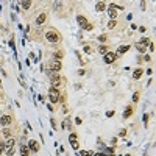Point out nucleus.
Wrapping results in <instances>:
<instances>
[{
	"label": "nucleus",
	"mask_w": 156,
	"mask_h": 156,
	"mask_svg": "<svg viewBox=\"0 0 156 156\" xmlns=\"http://www.w3.org/2000/svg\"><path fill=\"white\" fill-rule=\"evenodd\" d=\"M45 39H47V42H50V44H58L61 41V36L58 34L56 30H47L45 31Z\"/></svg>",
	"instance_id": "f257e3e1"
},
{
	"label": "nucleus",
	"mask_w": 156,
	"mask_h": 156,
	"mask_svg": "<svg viewBox=\"0 0 156 156\" xmlns=\"http://www.w3.org/2000/svg\"><path fill=\"white\" fill-rule=\"evenodd\" d=\"M49 99L52 103H58V102H61V92L59 89H56V88H50L49 89Z\"/></svg>",
	"instance_id": "f03ea898"
},
{
	"label": "nucleus",
	"mask_w": 156,
	"mask_h": 156,
	"mask_svg": "<svg viewBox=\"0 0 156 156\" xmlns=\"http://www.w3.org/2000/svg\"><path fill=\"white\" fill-rule=\"evenodd\" d=\"M115 59H117V55H115L114 52H108V53L103 56V61H105L106 64H112Z\"/></svg>",
	"instance_id": "7ed1b4c3"
},
{
	"label": "nucleus",
	"mask_w": 156,
	"mask_h": 156,
	"mask_svg": "<svg viewBox=\"0 0 156 156\" xmlns=\"http://www.w3.org/2000/svg\"><path fill=\"white\" fill-rule=\"evenodd\" d=\"M50 81H52V88H56L58 89V86L61 84V77L59 75H53V73H50Z\"/></svg>",
	"instance_id": "20e7f679"
},
{
	"label": "nucleus",
	"mask_w": 156,
	"mask_h": 156,
	"mask_svg": "<svg viewBox=\"0 0 156 156\" xmlns=\"http://www.w3.org/2000/svg\"><path fill=\"white\" fill-rule=\"evenodd\" d=\"M27 147H28V150H30L31 153H38L39 152V144H38V141H34V139H31L30 142H28Z\"/></svg>",
	"instance_id": "39448f33"
},
{
	"label": "nucleus",
	"mask_w": 156,
	"mask_h": 156,
	"mask_svg": "<svg viewBox=\"0 0 156 156\" xmlns=\"http://www.w3.org/2000/svg\"><path fill=\"white\" fill-rule=\"evenodd\" d=\"M50 69H52L53 72H59L61 69H62V62H61V61H56V59L50 61Z\"/></svg>",
	"instance_id": "423d86ee"
},
{
	"label": "nucleus",
	"mask_w": 156,
	"mask_h": 156,
	"mask_svg": "<svg viewBox=\"0 0 156 156\" xmlns=\"http://www.w3.org/2000/svg\"><path fill=\"white\" fill-rule=\"evenodd\" d=\"M11 123H13V117H11V115H2V117H0V125L2 126H8Z\"/></svg>",
	"instance_id": "0eeeda50"
},
{
	"label": "nucleus",
	"mask_w": 156,
	"mask_h": 156,
	"mask_svg": "<svg viewBox=\"0 0 156 156\" xmlns=\"http://www.w3.org/2000/svg\"><path fill=\"white\" fill-rule=\"evenodd\" d=\"M77 24H78L80 27H81V30H84V27L88 25L89 22H88V19H86L84 16H81V14H80V16H77Z\"/></svg>",
	"instance_id": "6e6552de"
},
{
	"label": "nucleus",
	"mask_w": 156,
	"mask_h": 156,
	"mask_svg": "<svg viewBox=\"0 0 156 156\" xmlns=\"http://www.w3.org/2000/svg\"><path fill=\"white\" fill-rule=\"evenodd\" d=\"M128 50H130V45H120V47L117 49V53L115 55H125Z\"/></svg>",
	"instance_id": "1a4fd4ad"
},
{
	"label": "nucleus",
	"mask_w": 156,
	"mask_h": 156,
	"mask_svg": "<svg viewBox=\"0 0 156 156\" xmlns=\"http://www.w3.org/2000/svg\"><path fill=\"white\" fill-rule=\"evenodd\" d=\"M131 114H133V106H126L125 111H123V114H122V117H123V119H128Z\"/></svg>",
	"instance_id": "9d476101"
},
{
	"label": "nucleus",
	"mask_w": 156,
	"mask_h": 156,
	"mask_svg": "<svg viewBox=\"0 0 156 156\" xmlns=\"http://www.w3.org/2000/svg\"><path fill=\"white\" fill-rule=\"evenodd\" d=\"M45 19H47V14H45V13H41V14L38 16V19H36V24H38V25L44 24V22H45Z\"/></svg>",
	"instance_id": "9b49d317"
},
{
	"label": "nucleus",
	"mask_w": 156,
	"mask_h": 156,
	"mask_svg": "<svg viewBox=\"0 0 156 156\" xmlns=\"http://www.w3.org/2000/svg\"><path fill=\"white\" fill-rule=\"evenodd\" d=\"M108 16L111 17V19H115V17H117V11H115L112 6H108Z\"/></svg>",
	"instance_id": "f8f14e48"
},
{
	"label": "nucleus",
	"mask_w": 156,
	"mask_h": 156,
	"mask_svg": "<svg viewBox=\"0 0 156 156\" xmlns=\"http://www.w3.org/2000/svg\"><path fill=\"white\" fill-rule=\"evenodd\" d=\"M105 9H106V3L105 2H99L95 5V11H99V13L100 11H105Z\"/></svg>",
	"instance_id": "ddd939ff"
},
{
	"label": "nucleus",
	"mask_w": 156,
	"mask_h": 156,
	"mask_svg": "<svg viewBox=\"0 0 156 156\" xmlns=\"http://www.w3.org/2000/svg\"><path fill=\"white\" fill-rule=\"evenodd\" d=\"M142 73H144L142 69H136V70L133 72V78H134V80H139V78L142 77Z\"/></svg>",
	"instance_id": "4468645a"
},
{
	"label": "nucleus",
	"mask_w": 156,
	"mask_h": 156,
	"mask_svg": "<svg viewBox=\"0 0 156 156\" xmlns=\"http://www.w3.org/2000/svg\"><path fill=\"white\" fill-rule=\"evenodd\" d=\"M30 155V150L27 145H20V156H28Z\"/></svg>",
	"instance_id": "2eb2a0df"
},
{
	"label": "nucleus",
	"mask_w": 156,
	"mask_h": 156,
	"mask_svg": "<svg viewBox=\"0 0 156 156\" xmlns=\"http://www.w3.org/2000/svg\"><path fill=\"white\" fill-rule=\"evenodd\" d=\"M136 49H137V52H139V53H145V50H147V47H145V45H142L141 42L136 44Z\"/></svg>",
	"instance_id": "dca6fc26"
},
{
	"label": "nucleus",
	"mask_w": 156,
	"mask_h": 156,
	"mask_svg": "<svg viewBox=\"0 0 156 156\" xmlns=\"http://www.w3.org/2000/svg\"><path fill=\"white\" fill-rule=\"evenodd\" d=\"M14 144H16V139H14V137H9L5 145H6V148H11V147H14Z\"/></svg>",
	"instance_id": "f3484780"
},
{
	"label": "nucleus",
	"mask_w": 156,
	"mask_h": 156,
	"mask_svg": "<svg viewBox=\"0 0 156 156\" xmlns=\"http://www.w3.org/2000/svg\"><path fill=\"white\" fill-rule=\"evenodd\" d=\"M2 134H3L5 137H8V139H9V137H11V130L8 128V126H5V128L2 130Z\"/></svg>",
	"instance_id": "a211bd4d"
},
{
	"label": "nucleus",
	"mask_w": 156,
	"mask_h": 156,
	"mask_svg": "<svg viewBox=\"0 0 156 156\" xmlns=\"http://www.w3.org/2000/svg\"><path fill=\"white\" fill-rule=\"evenodd\" d=\"M61 126H62V128H67V130H70V119H64V122H62L61 123Z\"/></svg>",
	"instance_id": "6ab92c4d"
},
{
	"label": "nucleus",
	"mask_w": 156,
	"mask_h": 156,
	"mask_svg": "<svg viewBox=\"0 0 156 156\" xmlns=\"http://www.w3.org/2000/svg\"><path fill=\"white\" fill-rule=\"evenodd\" d=\"M62 56H64V52L58 50L56 53H55V59H56V61H61V59H62Z\"/></svg>",
	"instance_id": "aec40b11"
},
{
	"label": "nucleus",
	"mask_w": 156,
	"mask_h": 156,
	"mask_svg": "<svg viewBox=\"0 0 156 156\" xmlns=\"http://www.w3.org/2000/svg\"><path fill=\"white\" fill-rule=\"evenodd\" d=\"M20 6H22V9H28L31 6V2H30V0H27V2H20Z\"/></svg>",
	"instance_id": "412c9836"
},
{
	"label": "nucleus",
	"mask_w": 156,
	"mask_h": 156,
	"mask_svg": "<svg viewBox=\"0 0 156 156\" xmlns=\"http://www.w3.org/2000/svg\"><path fill=\"white\" fill-rule=\"evenodd\" d=\"M139 42H141L142 45H145V47H148V45H150V44H152V41H150V39H148V38H144V39H141V41H139Z\"/></svg>",
	"instance_id": "4be33fe9"
},
{
	"label": "nucleus",
	"mask_w": 156,
	"mask_h": 156,
	"mask_svg": "<svg viewBox=\"0 0 156 156\" xmlns=\"http://www.w3.org/2000/svg\"><path fill=\"white\" fill-rule=\"evenodd\" d=\"M99 52H100L102 55H106V53H108V47H106V45H100V47H99Z\"/></svg>",
	"instance_id": "5701e85b"
},
{
	"label": "nucleus",
	"mask_w": 156,
	"mask_h": 156,
	"mask_svg": "<svg viewBox=\"0 0 156 156\" xmlns=\"http://www.w3.org/2000/svg\"><path fill=\"white\" fill-rule=\"evenodd\" d=\"M148 114H144V117H142V120H144V126H145V128H147V126H148Z\"/></svg>",
	"instance_id": "b1692460"
},
{
	"label": "nucleus",
	"mask_w": 156,
	"mask_h": 156,
	"mask_svg": "<svg viewBox=\"0 0 156 156\" xmlns=\"http://www.w3.org/2000/svg\"><path fill=\"white\" fill-rule=\"evenodd\" d=\"M73 141H77V134H75V133H70V134H69V142H73Z\"/></svg>",
	"instance_id": "393cba45"
},
{
	"label": "nucleus",
	"mask_w": 156,
	"mask_h": 156,
	"mask_svg": "<svg viewBox=\"0 0 156 156\" xmlns=\"http://www.w3.org/2000/svg\"><path fill=\"white\" fill-rule=\"evenodd\" d=\"M106 39H108V36H106V34H102V36H99V42H106Z\"/></svg>",
	"instance_id": "a878e982"
},
{
	"label": "nucleus",
	"mask_w": 156,
	"mask_h": 156,
	"mask_svg": "<svg viewBox=\"0 0 156 156\" xmlns=\"http://www.w3.org/2000/svg\"><path fill=\"white\" fill-rule=\"evenodd\" d=\"M131 99H133V102H134V103H136V102H139V94H137V92H134Z\"/></svg>",
	"instance_id": "bb28decb"
},
{
	"label": "nucleus",
	"mask_w": 156,
	"mask_h": 156,
	"mask_svg": "<svg viewBox=\"0 0 156 156\" xmlns=\"http://www.w3.org/2000/svg\"><path fill=\"white\" fill-rule=\"evenodd\" d=\"M70 147H72L73 150H78V142H77V141H73V142H70Z\"/></svg>",
	"instance_id": "cd10ccee"
},
{
	"label": "nucleus",
	"mask_w": 156,
	"mask_h": 156,
	"mask_svg": "<svg viewBox=\"0 0 156 156\" xmlns=\"http://www.w3.org/2000/svg\"><path fill=\"white\" fill-rule=\"evenodd\" d=\"M13 155H14V147H11V148H8L6 156H13Z\"/></svg>",
	"instance_id": "c85d7f7f"
},
{
	"label": "nucleus",
	"mask_w": 156,
	"mask_h": 156,
	"mask_svg": "<svg viewBox=\"0 0 156 156\" xmlns=\"http://www.w3.org/2000/svg\"><path fill=\"white\" fill-rule=\"evenodd\" d=\"M83 50H84V53H91V47H89V45H84V47H83Z\"/></svg>",
	"instance_id": "c756f323"
},
{
	"label": "nucleus",
	"mask_w": 156,
	"mask_h": 156,
	"mask_svg": "<svg viewBox=\"0 0 156 156\" xmlns=\"http://www.w3.org/2000/svg\"><path fill=\"white\" fill-rule=\"evenodd\" d=\"M114 27H115V22H114V20H111V22L108 24V28H109V30H112Z\"/></svg>",
	"instance_id": "7c9ffc66"
},
{
	"label": "nucleus",
	"mask_w": 156,
	"mask_h": 156,
	"mask_svg": "<svg viewBox=\"0 0 156 156\" xmlns=\"http://www.w3.org/2000/svg\"><path fill=\"white\" fill-rule=\"evenodd\" d=\"M61 5H62L61 2H55V3H53V9H58V8L61 6Z\"/></svg>",
	"instance_id": "2f4dec72"
},
{
	"label": "nucleus",
	"mask_w": 156,
	"mask_h": 156,
	"mask_svg": "<svg viewBox=\"0 0 156 156\" xmlns=\"http://www.w3.org/2000/svg\"><path fill=\"white\" fill-rule=\"evenodd\" d=\"M5 150H6V145H5V144H0V153H3Z\"/></svg>",
	"instance_id": "473e14b6"
},
{
	"label": "nucleus",
	"mask_w": 156,
	"mask_h": 156,
	"mask_svg": "<svg viewBox=\"0 0 156 156\" xmlns=\"http://www.w3.org/2000/svg\"><path fill=\"white\" fill-rule=\"evenodd\" d=\"M114 111H106V117H114Z\"/></svg>",
	"instance_id": "72a5a7b5"
},
{
	"label": "nucleus",
	"mask_w": 156,
	"mask_h": 156,
	"mask_svg": "<svg viewBox=\"0 0 156 156\" xmlns=\"http://www.w3.org/2000/svg\"><path fill=\"white\" fill-rule=\"evenodd\" d=\"M78 156H88V150H83V152H80Z\"/></svg>",
	"instance_id": "f704fd0d"
},
{
	"label": "nucleus",
	"mask_w": 156,
	"mask_h": 156,
	"mask_svg": "<svg viewBox=\"0 0 156 156\" xmlns=\"http://www.w3.org/2000/svg\"><path fill=\"white\" fill-rule=\"evenodd\" d=\"M119 136H120V137H125V136H126V130H122V131L119 133Z\"/></svg>",
	"instance_id": "c9c22d12"
},
{
	"label": "nucleus",
	"mask_w": 156,
	"mask_h": 156,
	"mask_svg": "<svg viewBox=\"0 0 156 156\" xmlns=\"http://www.w3.org/2000/svg\"><path fill=\"white\" fill-rule=\"evenodd\" d=\"M145 31H147L145 27H139V33H145Z\"/></svg>",
	"instance_id": "e433bc0d"
},
{
	"label": "nucleus",
	"mask_w": 156,
	"mask_h": 156,
	"mask_svg": "<svg viewBox=\"0 0 156 156\" xmlns=\"http://www.w3.org/2000/svg\"><path fill=\"white\" fill-rule=\"evenodd\" d=\"M150 59H152V56H150V55H145V56H144V61H150Z\"/></svg>",
	"instance_id": "4c0bfd02"
},
{
	"label": "nucleus",
	"mask_w": 156,
	"mask_h": 156,
	"mask_svg": "<svg viewBox=\"0 0 156 156\" xmlns=\"http://www.w3.org/2000/svg\"><path fill=\"white\" fill-rule=\"evenodd\" d=\"M92 28H94V27H92L91 24H88V25H86V27H84V30H92Z\"/></svg>",
	"instance_id": "58836bf2"
},
{
	"label": "nucleus",
	"mask_w": 156,
	"mask_h": 156,
	"mask_svg": "<svg viewBox=\"0 0 156 156\" xmlns=\"http://www.w3.org/2000/svg\"><path fill=\"white\" fill-rule=\"evenodd\" d=\"M84 73H86L84 69H80V70H78V75H84Z\"/></svg>",
	"instance_id": "ea45409f"
},
{
	"label": "nucleus",
	"mask_w": 156,
	"mask_h": 156,
	"mask_svg": "<svg viewBox=\"0 0 156 156\" xmlns=\"http://www.w3.org/2000/svg\"><path fill=\"white\" fill-rule=\"evenodd\" d=\"M75 123H77V125H80V123H81V119H80V117H77V119H75Z\"/></svg>",
	"instance_id": "a19ab883"
},
{
	"label": "nucleus",
	"mask_w": 156,
	"mask_h": 156,
	"mask_svg": "<svg viewBox=\"0 0 156 156\" xmlns=\"http://www.w3.org/2000/svg\"><path fill=\"white\" fill-rule=\"evenodd\" d=\"M145 72H147V75H152V73H153V69H147Z\"/></svg>",
	"instance_id": "79ce46f5"
},
{
	"label": "nucleus",
	"mask_w": 156,
	"mask_h": 156,
	"mask_svg": "<svg viewBox=\"0 0 156 156\" xmlns=\"http://www.w3.org/2000/svg\"><path fill=\"white\" fill-rule=\"evenodd\" d=\"M94 156H106V155H105V153H102V152H100V153H94Z\"/></svg>",
	"instance_id": "37998d69"
},
{
	"label": "nucleus",
	"mask_w": 156,
	"mask_h": 156,
	"mask_svg": "<svg viewBox=\"0 0 156 156\" xmlns=\"http://www.w3.org/2000/svg\"><path fill=\"white\" fill-rule=\"evenodd\" d=\"M148 47H150V52H153V50H155V45H153V42H152V44H150V45H148Z\"/></svg>",
	"instance_id": "c03bdc74"
},
{
	"label": "nucleus",
	"mask_w": 156,
	"mask_h": 156,
	"mask_svg": "<svg viewBox=\"0 0 156 156\" xmlns=\"http://www.w3.org/2000/svg\"><path fill=\"white\" fill-rule=\"evenodd\" d=\"M131 30H137V25L136 24H131Z\"/></svg>",
	"instance_id": "a18cd8bd"
},
{
	"label": "nucleus",
	"mask_w": 156,
	"mask_h": 156,
	"mask_svg": "<svg viewBox=\"0 0 156 156\" xmlns=\"http://www.w3.org/2000/svg\"><path fill=\"white\" fill-rule=\"evenodd\" d=\"M88 156H94V152H92V150H88Z\"/></svg>",
	"instance_id": "49530a36"
},
{
	"label": "nucleus",
	"mask_w": 156,
	"mask_h": 156,
	"mask_svg": "<svg viewBox=\"0 0 156 156\" xmlns=\"http://www.w3.org/2000/svg\"><path fill=\"white\" fill-rule=\"evenodd\" d=\"M125 156H131V155H125Z\"/></svg>",
	"instance_id": "de8ad7c7"
},
{
	"label": "nucleus",
	"mask_w": 156,
	"mask_h": 156,
	"mask_svg": "<svg viewBox=\"0 0 156 156\" xmlns=\"http://www.w3.org/2000/svg\"><path fill=\"white\" fill-rule=\"evenodd\" d=\"M120 156H123V155H120Z\"/></svg>",
	"instance_id": "09e8293b"
},
{
	"label": "nucleus",
	"mask_w": 156,
	"mask_h": 156,
	"mask_svg": "<svg viewBox=\"0 0 156 156\" xmlns=\"http://www.w3.org/2000/svg\"><path fill=\"white\" fill-rule=\"evenodd\" d=\"M0 144H2V142H0Z\"/></svg>",
	"instance_id": "8fccbe9b"
}]
</instances>
